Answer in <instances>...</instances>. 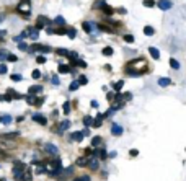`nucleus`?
Instances as JSON below:
<instances>
[{"label":"nucleus","instance_id":"nucleus-15","mask_svg":"<svg viewBox=\"0 0 186 181\" xmlns=\"http://www.w3.org/2000/svg\"><path fill=\"white\" fill-rule=\"evenodd\" d=\"M36 21H38L39 25H43V26H44V25H51V23H52V21H49V18L43 17V15H39V17L36 18Z\"/></svg>","mask_w":186,"mask_h":181},{"label":"nucleus","instance_id":"nucleus-41","mask_svg":"<svg viewBox=\"0 0 186 181\" xmlns=\"http://www.w3.org/2000/svg\"><path fill=\"white\" fill-rule=\"evenodd\" d=\"M7 57H8V54H7V51L0 49V60H5Z\"/></svg>","mask_w":186,"mask_h":181},{"label":"nucleus","instance_id":"nucleus-30","mask_svg":"<svg viewBox=\"0 0 186 181\" xmlns=\"http://www.w3.org/2000/svg\"><path fill=\"white\" fill-rule=\"evenodd\" d=\"M123 85H124V82H123V80H119V82H116V83H114V91H116V93H118V91L121 90V88H123Z\"/></svg>","mask_w":186,"mask_h":181},{"label":"nucleus","instance_id":"nucleus-38","mask_svg":"<svg viewBox=\"0 0 186 181\" xmlns=\"http://www.w3.org/2000/svg\"><path fill=\"white\" fill-rule=\"evenodd\" d=\"M64 113H66V114H69V113H70V103H69V101L64 103Z\"/></svg>","mask_w":186,"mask_h":181},{"label":"nucleus","instance_id":"nucleus-52","mask_svg":"<svg viewBox=\"0 0 186 181\" xmlns=\"http://www.w3.org/2000/svg\"><path fill=\"white\" fill-rule=\"evenodd\" d=\"M123 98H124V96H121L119 93H116V95H114V100H116V101H119V103H123V101H121Z\"/></svg>","mask_w":186,"mask_h":181},{"label":"nucleus","instance_id":"nucleus-6","mask_svg":"<svg viewBox=\"0 0 186 181\" xmlns=\"http://www.w3.org/2000/svg\"><path fill=\"white\" fill-rule=\"evenodd\" d=\"M82 28L87 33H91L95 28H98V25H95V23H90V21H85V23H82Z\"/></svg>","mask_w":186,"mask_h":181},{"label":"nucleus","instance_id":"nucleus-26","mask_svg":"<svg viewBox=\"0 0 186 181\" xmlns=\"http://www.w3.org/2000/svg\"><path fill=\"white\" fill-rule=\"evenodd\" d=\"M67 36L70 39H74L75 36H77V30H75V28H69V30H67Z\"/></svg>","mask_w":186,"mask_h":181},{"label":"nucleus","instance_id":"nucleus-5","mask_svg":"<svg viewBox=\"0 0 186 181\" xmlns=\"http://www.w3.org/2000/svg\"><path fill=\"white\" fill-rule=\"evenodd\" d=\"M33 121H36V122H39L41 126H46V124H47V119L44 118L43 114H39V113H34V114H33Z\"/></svg>","mask_w":186,"mask_h":181},{"label":"nucleus","instance_id":"nucleus-16","mask_svg":"<svg viewBox=\"0 0 186 181\" xmlns=\"http://www.w3.org/2000/svg\"><path fill=\"white\" fill-rule=\"evenodd\" d=\"M77 167H88V157H82L77 160Z\"/></svg>","mask_w":186,"mask_h":181},{"label":"nucleus","instance_id":"nucleus-57","mask_svg":"<svg viewBox=\"0 0 186 181\" xmlns=\"http://www.w3.org/2000/svg\"><path fill=\"white\" fill-rule=\"evenodd\" d=\"M118 11H119V13H123V15H124V13H126L127 10H126V8H123V7H121V8H118Z\"/></svg>","mask_w":186,"mask_h":181},{"label":"nucleus","instance_id":"nucleus-50","mask_svg":"<svg viewBox=\"0 0 186 181\" xmlns=\"http://www.w3.org/2000/svg\"><path fill=\"white\" fill-rule=\"evenodd\" d=\"M51 82L54 83V85H59V77H56V75H54V77L51 78Z\"/></svg>","mask_w":186,"mask_h":181},{"label":"nucleus","instance_id":"nucleus-13","mask_svg":"<svg viewBox=\"0 0 186 181\" xmlns=\"http://www.w3.org/2000/svg\"><path fill=\"white\" fill-rule=\"evenodd\" d=\"M83 137H85V135L82 134V132H79V131H77V132H74V134L70 135V139H72V140H75V142H82V140H83Z\"/></svg>","mask_w":186,"mask_h":181},{"label":"nucleus","instance_id":"nucleus-47","mask_svg":"<svg viewBox=\"0 0 186 181\" xmlns=\"http://www.w3.org/2000/svg\"><path fill=\"white\" fill-rule=\"evenodd\" d=\"M7 60H11V62H17V56H15V54H8V57H7Z\"/></svg>","mask_w":186,"mask_h":181},{"label":"nucleus","instance_id":"nucleus-54","mask_svg":"<svg viewBox=\"0 0 186 181\" xmlns=\"http://www.w3.org/2000/svg\"><path fill=\"white\" fill-rule=\"evenodd\" d=\"M116 155H118V152H114V150H113V152H110V154H108V157H111V158H114Z\"/></svg>","mask_w":186,"mask_h":181},{"label":"nucleus","instance_id":"nucleus-35","mask_svg":"<svg viewBox=\"0 0 186 181\" xmlns=\"http://www.w3.org/2000/svg\"><path fill=\"white\" fill-rule=\"evenodd\" d=\"M2 122H3V124H10V122H11V116H10V114H5V116L2 118Z\"/></svg>","mask_w":186,"mask_h":181},{"label":"nucleus","instance_id":"nucleus-8","mask_svg":"<svg viewBox=\"0 0 186 181\" xmlns=\"http://www.w3.org/2000/svg\"><path fill=\"white\" fill-rule=\"evenodd\" d=\"M123 127H121L119 126V124H113V126H111V134L113 135H121V134H123Z\"/></svg>","mask_w":186,"mask_h":181},{"label":"nucleus","instance_id":"nucleus-51","mask_svg":"<svg viewBox=\"0 0 186 181\" xmlns=\"http://www.w3.org/2000/svg\"><path fill=\"white\" fill-rule=\"evenodd\" d=\"M129 154H131V157H137V155H139V150H136V148H132V150L129 152Z\"/></svg>","mask_w":186,"mask_h":181},{"label":"nucleus","instance_id":"nucleus-22","mask_svg":"<svg viewBox=\"0 0 186 181\" xmlns=\"http://www.w3.org/2000/svg\"><path fill=\"white\" fill-rule=\"evenodd\" d=\"M153 33H155V30H153L152 26H145L144 28V34L145 36H153Z\"/></svg>","mask_w":186,"mask_h":181},{"label":"nucleus","instance_id":"nucleus-62","mask_svg":"<svg viewBox=\"0 0 186 181\" xmlns=\"http://www.w3.org/2000/svg\"><path fill=\"white\" fill-rule=\"evenodd\" d=\"M0 122H2V118H0Z\"/></svg>","mask_w":186,"mask_h":181},{"label":"nucleus","instance_id":"nucleus-3","mask_svg":"<svg viewBox=\"0 0 186 181\" xmlns=\"http://www.w3.org/2000/svg\"><path fill=\"white\" fill-rule=\"evenodd\" d=\"M44 150L47 152V154H51L52 157H57V154H59V148L54 145V144H46L44 145Z\"/></svg>","mask_w":186,"mask_h":181},{"label":"nucleus","instance_id":"nucleus-56","mask_svg":"<svg viewBox=\"0 0 186 181\" xmlns=\"http://www.w3.org/2000/svg\"><path fill=\"white\" fill-rule=\"evenodd\" d=\"M80 181H90V176H82V178H80Z\"/></svg>","mask_w":186,"mask_h":181},{"label":"nucleus","instance_id":"nucleus-31","mask_svg":"<svg viewBox=\"0 0 186 181\" xmlns=\"http://www.w3.org/2000/svg\"><path fill=\"white\" fill-rule=\"evenodd\" d=\"M101 52H103V56H106V57L113 56V49H111V47H104V49H103Z\"/></svg>","mask_w":186,"mask_h":181},{"label":"nucleus","instance_id":"nucleus-39","mask_svg":"<svg viewBox=\"0 0 186 181\" xmlns=\"http://www.w3.org/2000/svg\"><path fill=\"white\" fill-rule=\"evenodd\" d=\"M59 173H64V171H62V168H57V170H52V171H49V175H51V176H57Z\"/></svg>","mask_w":186,"mask_h":181},{"label":"nucleus","instance_id":"nucleus-11","mask_svg":"<svg viewBox=\"0 0 186 181\" xmlns=\"http://www.w3.org/2000/svg\"><path fill=\"white\" fill-rule=\"evenodd\" d=\"M7 95L11 96V98H15V100H21V98H23V95L17 93V91H15L13 88H8V90H7Z\"/></svg>","mask_w":186,"mask_h":181},{"label":"nucleus","instance_id":"nucleus-20","mask_svg":"<svg viewBox=\"0 0 186 181\" xmlns=\"http://www.w3.org/2000/svg\"><path fill=\"white\" fill-rule=\"evenodd\" d=\"M57 70L60 72V74H69V72H70V67H69V65H62V64H60V65L57 67Z\"/></svg>","mask_w":186,"mask_h":181},{"label":"nucleus","instance_id":"nucleus-37","mask_svg":"<svg viewBox=\"0 0 186 181\" xmlns=\"http://www.w3.org/2000/svg\"><path fill=\"white\" fill-rule=\"evenodd\" d=\"M57 54H59V56H67V57H69V54H70V51H67V49H62V47H60V49H57Z\"/></svg>","mask_w":186,"mask_h":181},{"label":"nucleus","instance_id":"nucleus-53","mask_svg":"<svg viewBox=\"0 0 186 181\" xmlns=\"http://www.w3.org/2000/svg\"><path fill=\"white\" fill-rule=\"evenodd\" d=\"M82 134L83 135H90V129H88V127H85V129L82 131Z\"/></svg>","mask_w":186,"mask_h":181},{"label":"nucleus","instance_id":"nucleus-40","mask_svg":"<svg viewBox=\"0 0 186 181\" xmlns=\"http://www.w3.org/2000/svg\"><path fill=\"white\" fill-rule=\"evenodd\" d=\"M124 41H126V43H134V36H132V34H126V36H124Z\"/></svg>","mask_w":186,"mask_h":181},{"label":"nucleus","instance_id":"nucleus-36","mask_svg":"<svg viewBox=\"0 0 186 181\" xmlns=\"http://www.w3.org/2000/svg\"><path fill=\"white\" fill-rule=\"evenodd\" d=\"M23 179H25V181H31V173H30V168H26L25 175H23Z\"/></svg>","mask_w":186,"mask_h":181},{"label":"nucleus","instance_id":"nucleus-19","mask_svg":"<svg viewBox=\"0 0 186 181\" xmlns=\"http://www.w3.org/2000/svg\"><path fill=\"white\" fill-rule=\"evenodd\" d=\"M60 132H62V131H67L69 129V127H70V121H69V119H66V121H62V122H60Z\"/></svg>","mask_w":186,"mask_h":181},{"label":"nucleus","instance_id":"nucleus-21","mask_svg":"<svg viewBox=\"0 0 186 181\" xmlns=\"http://www.w3.org/2000/svg\"><path fill=\"white\" fill-rule=\"evenodd\" d=\"M83 124H85V127H90L93 124V118H91V116H85V118H83Z\"/></svg>","mask_w":186,"mask_h":181},{"label":"nucleus","instance_id":"nucleus-23","mask_svg":"<svg viewBox=\"0 0 186 181\" xmlns=\"http://www.w3.org/2000/svg\"><path fill=\"white\" fill-rule=\"evenodd\" d=\"M38 34H39V30L30 28V38H31V39H38Z\"/></svg>","mask_w":186,"mask_h":181},{"label":"nucleus","instance_id":"nucleus-46","mask_svg":"<svg viewBox=\"0 0 186 181\" xmlns=\"http://www.w3.org/2000/svg\"><path fill=\"white\" fill-rule=\"evenodd\" d=\"M31 77H33V78H39V77H41V72H39V70H33Z\"/></svg>","mask_w":186,"mask_h":181},{"label":"nucleus","instance_id":"nucleus-55","mask_svg":"<svg viewBox=\"0 0 186 181\" xmlns=\"http://www.w3.org/2000/svg\"><path fill=\"white\" fill-rule=\"evenodd\" d=\"M3 36H7V31H3V30H0V39L3 38Z\"/></svg>","mask_w":186,"mask_h":181},{"label":"nucleus","instance_id":"nucleus-60","mask_svg":"<svg viewBox=\"0 0 186 181\" xmlns=\"http://www.w3.org/2000/svg\"><path fill=\"white\" fill-rule=\"evenodd\" d=\"M3 20H5V15H3V13H2V15H0V23H2V21H3Z\"/></svg>","mask_w":186,"mask_h":181},{"label":"nucleus","instance_id":"nucleus-43","mask_svg":"<svg viewBox=\"0 0 186 181\" xmlns=\"http://www.w3.org/2000/svg\"><path fill=\"white\" fill-rule=\"evenodd\" d=\"M18 49L26 51V49H30V47H28V44H26V43H20V44H18Z\"/></svg>","mask_w":186,"mask_h":181},{"label":"nucleus","instance_id":"nucleus-14","mask_svg":"<svg viewBox=\"0 0 186 181\" xmlns=\"http://www.w3.org/2000/svg\"><path fill=\"white\" fill-rule=\"evenodd\" d=\"M52 25L64 26V25H66V18H64V17H60V15H59V17H56L54 20H52Z\"/></svg>","mask_w":186,"mask_h":181},{"label":"nucleus","instance_id":"nucleus-28","mask_svg":"<svg viewBox=\"0 0 186 181\" xmlns=\"http://www.w3.org/2000/svg\"><path fill=\"white\" fill-rule=\"evenodd\" d=\"M98 30H101V31H108V33H113V28L106 26V25H101V23L98 25Z\"/></svg>","mask_w":186,"mask_h":181},{"label":"nucleus","instance_id":"nucleus-18","mask_svg":"<svg viewBox=\"0 0 186 181\" xmlns=\"http://www.w3.org/2000/svg\"><path fill=\"white\" fill-rule=\"evenodd\" d=\"M18 132H11V134H2L0 135V139H8V140H11V139H17L18 137Z\"/></svg>","mask_w":186,"mask_h":181},{"label":"nucleus","instance_id":"nucleus-44","mask_svg":"<svg viewBox=\"0 0 186 181\" xmlns=\"http://www.w3.org/2000/svg\"><path fill=\"white\" fill-rule=\"evenodd\" d=\"M3 74H7V65L5 64H0V75H3Z\"/></svg>","mask_w":186,"mask_h":181},{"label":"nucleus","instance_id":"nucleus-33","mask_svg":"<svg viewBox=\"0 0 186 181\" xmlns=\"http://www.w3.org/2000/svg\"><path fill=\"white\" fill-rule=\"evenodd\" d=\"M79 83H80V85H87V83H88V78L85 77V75H80V77H79Z\"/></svg>","mask_w":186,"mask_h":181},{"label":"nucleus","instance_id":"nucleus-29","mask_svg":"<svg viewBox=\"0 0 186 181\" xmlns=\"http://www.w3.org/2000/svg\"><path fill=\"white\" fill-rule=\"evenodd\" d=\"M79 87H80L79 82H72L70 87H69V90H70V91H75V90H79Z\"/></svg>","mask_w":186,"mask_h":181},{"label":"nucleus","instance_id":"nucleus-9","mask_svg":"<svg viewBox=\"0 0 186 181\" xmlns=\"http://www.w3.org/2000/svg\"><path fill=\"white\" fill-rule=\"evenodd\" d=\"M49 167H51V168H54V170H57V168H62V162H60L59 157H56V158L52 160V162L49 163Z\"/></svg>","mask_w":186,"mask_h":181},{"label":"nucleus","instance_id":"nucleus-25","mask_svg":"<svg viewBox=\"0 0 186 181\" xmlns=\"http://www.w3.org/2000/svg\"><path fill=\"white\" fill-rule=\"evenodd\" d=\"M101 140H103V139L100 137V135H96V137L91 139V145H93V147H98L100 144H101Z\"/></svg>","mask_w":186,"mask_h":181},{"label":"nucleus","instance_id":"nucleus-48","mask_svg":"<svg viewBox=\"0 0 186 181\" xmlns=\"http://www.w3.org/2000/svg\"><path fill=\"white\" fill-rule=\"evenodd\" d=\"M36 60H38V64H44V62H46V57H44V56H38V59H36Z\"/></svg>","mask_w":186,"mask_h":181},{"label":"nucleus","instance_id":"nucleus-7","mask_svg":"<svg viewBox=\"0 0 186 181\" xmlns=\"http://www.w3.org/2000/svg\"><path fill=\"white\" fill-rule=\"evenodd\" d=\"M88 167L91 168V170H96V168H98V157H90V158H88Z\"/></svg>","mask_w":186,"mask_h":181},{"label":"nucleus","instance_id":"nucleus-12","mask_svg":"<svg viewBox=\"0 0 186 181\" xmlns=\"http://www.w3.org/2000/svg\"><path fill=\"white\" fill-rule=\"evenodd\" d=\"M95 157H98V158L104 160V158L108 157V152L104 150V148H98V150H95Z\"/></svg>","mask_w":186,"mask_h":181},{"label":"nucleus","instance_id":"nucleus-59","mask_svg":"<svg viewBox=\"0 0 186 181\" xmlns=\"http://www.w3.org/2000/svg\"><path fill=\"white\" fill-rule=\"evenodd\" d=\"M91 106L93 108H98V101H91Z\"/></svg>","mask_w":186,"mask_h":181},{"label":"nucleus","instance_id":"nucleus-17","mask_svg":"<svg viewBox=\"0 0 186 181\" xmlns=\"http://www.w3.org/2000/svg\"><path fill=\"white\" fill-rule=\"evenodd\" d=\"M149 52H150V56H152V57L153 59H159L160 57V52H159V49H157V47H149Z\"/></svg>","mask_w":186,"mask_h":181},{"label":"nucleus","instance_id":"nucleus-27","mask_svg":"<svg viewBox=\"0 0 186 181\" xmlns=\"http://www.w3.org/2000/svg\"><path fill=\"white\" fill-rule=\"evenodd\" d=\"M170 65H172V69H175V70L180 69V62H178L176 59H170Z\"/></svg>","mask_w":186,"mask_h":181},{"label":"nucleus","instance_id":"nucleus-45","mask_svg":"<svg viewBox=\"0 0 186 181\" xmlns=\"http://www.w3.org/2000/svg\"><path fill=\"white\" fill-rule=\"evenodd\" d=\"M75 65H79V67H82V69H85V67H87V64H85L83 60H75Z\"/></svg>","mask_w":186,"mask_h":181},{"label":"nucleus","instance_id":"nucleus-61","mask_svg":"<svg viewBox=\"0 0 186 181\" xmlns=\"http://www.w3.org/2000/svg\"><path fill=\"white\" fill-rule=\"evenodd\" d=\"M74 181H80V178H79V179H74Z\"/></svg>","mask_w":186,"mask_h":181},{"label":"nucleus","instance_id":"nucleus-2","mask_svg":"<svg viewBox=\"0 0 186 181\" xmlns=\"http://www.w3.org/2000/svg\"><path fill=\"white\" fill-rule=\"evenodd\" d=\"M98 5L101 7V11H103L104 15H113V13H114V8L108 5V3L104 2V0H101V2H98Z\"/></svg>","mask_w":186,"mask_h":181},{"label":"nucleus","instance_id":"nucleus-32","mask_svg":"<svg viewBox=\"0 0 186 181\" xmlns=\"http://www.w3.org/2000/svg\"><path fill=\"white\" fill-rule=\"evenodd\" d=\"M10 78L13 80V82H21V80H23V77H21V75H18V74H13V75H10Z\"/></svg>","mask_w":186,"mask_h":181},{"label":"nucleus","instance_id":"nucleus-49","mask_svg":"<svg viewBox=\"0 0 186 181\" xmlns=\"http://www.w3.org/2000/svg\"><path fill=\"white\" fill-rule=\"evenodd\" d=\"M43 103H44V100H43V98H36V103H34V104H36V106H41Z\"/></svg>","mask_w":186,"mask_h":181},{"label":"nucleus","instance_id":"nucleus-4","mask_svg":"<svg viewBox=\"0 0 186 181\" xmlns=\"http://www.w3.org/2000/svg\"><path fill=\"white\" fill-rule=\"evenodd\" d=\"M157 5H159V8H160V10L167 11V10H170V8L173 7V3L170 2V0H159V3H157Z\"/></svg>","mask_w":186,"mask_h":181},{"label":"nucleus","instance_id":"nucleus-42","mask_svg":"<svg viewBox=\"0 0 186 181\" xmlns=\"http://www.w3.org/2000/svg\"><path fill=\"white\" fill-rule=\"evenodd\" d=\"M46 171V168H44V165H39V168H36V175H41V173Z\"/></svg>","mask_w":186,"mask_h":181},{"label":"nucleus","instance_id":"nucleus-24","mask_svg":"<svg viewBox=\"0 0 186 181\" xmlns=\"http://www.w3.org/2000/svg\"><path fill=\"white\" fill-rule=\"evenodd\" d=\"M170 83H172V80H170V78H159V85L160 87H168Z\"/></svg>","mask_w":186,"mask_h":181},{"label":"nucleus","instance_id":"nucleus-34","mask_svg":"<svg viewBox=\"0 0 186 181\" xmlns=\"http://www.w3.org/2000/svg\"><path fill=\"white\" fill-rule=\"evenodd\" d=\"M144 7L152 8V7H155V2H153V0H144Z\"/></svg>","mask_w":186,"mask_h":181},{"label":"nucleus","instance_id":"nucleus-10","mask_svg":"<svg viewBox=\"0 0 186 181\" xmlns=\"http://www.w3.org/2000/svg\"><path fill=\"white\" fill-rule=\"evenodd\" d=\"M41 91H43V87H39V85H33V87H30L28 93L33 96V95H36V93H41Z\"/></svg>","mask_w":186,"mask_h":181},{"label":"nucleus","instance_id":"nucleus-58","mask_svg":"<svg viewBox=\"0 0 186 181\" xmlns=\"http://www.w3.org/2000/svg\"><path fill=\"white\" fill-rule=\"evenodd\" d=\"M131 98H132L131 93H126V95H124V100H131Z\"/></svg>","mask_w":186,"mask_h":181},{"label":"nucleus","instance_id":"nucleus-1","mask_svg":"<svg viewBox=\"0 0 186 181\" xmlns=\"http://www.w3.org/2000/svg\"><path fill=\"white\" fill-rule=\"evenodd\" d=\"M17 10H18V13L25 15V17H30V13H31V0H20Z\"/></svg>","mask_w":186,"mask_h":181}]
</instances>
